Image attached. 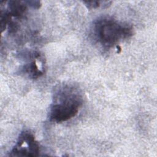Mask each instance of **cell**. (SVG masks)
I'll return each mask as SVG.
<instances>
[{
    "label": "cell",
    "instance_id": "2",
    "mask_svg": "<svg viewBox=\"0 0 157 157\" xmlns=\"http://www.w3.org/2000/svg\"><path fill=\"white\" fill-rule=\"evenodd\" d=\"M96 39L105 47H112L120 41L131 37L132 28L110 17L98 19L93 26Z\"/></svg>",
    "mask_w": 157,
    "mask_h": 157
},
{
    "label": "cell",
    "instance_id": "5",
    "mask_svg": "<svg viewBox=\"0 0 157 157\" xmlns=\"http://www.w3.org/2000/svg\"><path fill=\"white\" fill-rule=\"evenodd\" d=\"M27 4L26 1H10L8 4L9 12H7L10 16L20 17L26 10Z\"/></svg>",
    "mask_w": 157,
    "mask_h": 157
},
{
    "label": "cell",
    "instance_id": "7",
    "mask_svg": "<svg viewBox=\"0 0 157 157\" xmlns=\"http://www.w3.org/2000/svg\"><path fill=\"white\" fill-rule=\"evenodd\" d=\"M27 5H29L31 6L33 8L35 9H39L40 7V2L39 1H26Z\"/></svg>",
    "mask_w": 157,
    "mask_h": 157
},
{
    "label": "cell",
    "instance_id": "1",
    "mask_svg": "<svg viewBox=\"0 0 157 157\" xmlns=\"http://www.w3.org/2000/svg\"><path fill=\"white\" fill-rule=\"evenodd\" d=\"M82 102V97L75 88L69 86L61 88L50 110V120L61 123L70 120L77 114Z\"/></svg>",
    "mask_w": 157,
    "mask_h": 157
},
{
    "label": "cell",
    "instance_id": "6",
    "mask_svg": "<svg viewBox=\"0 0 157 157\" xmlns=\"http://www.w3.org/2000/svg\"><path fill=\"white\" fill-rule=\"evenodd\" d=\"M102 1H84L83 3L89 9H96L102 5Z\"/></svg>",
    "mask_w": 157,
    "mask_h": 157
},
{
    "label": "cell",
    "instance_id": "3",
    "mask_svg": "<svg viewBox=\"0 0 157 157\" xmlns=\"http://www.w3.org/2000/svg\"><path fill=\"white\" fill-rule=\"evenodd\" d=\"M40 147L34 134L29 131H24L19 137L16 145L10 154L15 156H37L39 155Z\"/></svg>",
    "mask_w": 157,
    "mask_h": 157
},
{
    "label": "cell",
    "instance_id": "4",
    "mask_svg": "<svg viewBox=\"0 0 157 157\" xmlns=\"http://www.w3.org/2000/svg\"><path fill=\"white\" fill-rule=\"evenodd\" d=\"M40 58V54L38 53L35 59L23 67V72L25 74H27L31 78H37L40 77L44 74V69L42 66H39V64H44L43 63L39 64V59Z\"/></svg>",
    "mask_w": 157,
    "mask_h": 157
}]
</instances>
